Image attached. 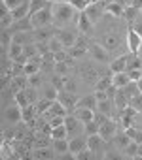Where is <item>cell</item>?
<instances>
[{"label":"cell","mask_w":142,"mask_h":160,"mask_svg":"<svg viewBox=\"0 0 142 160\" xmlns=\"http://www.w3.org/2000/svg\"><path fill=\"white\" fill-rule=\"evenodd\" d=\"M85 147H87V136H85V134L74 136V138L68 139V151L74 154V158H76V154H78L80 151H84Z\"/></svg>","instance_id":"obj_16"},{"label":"cell","mask_w":142,"mask_h":160,"mask_svg":"<svg viewBox=\"0 0 142 160\" xmlns=\"http://www.w3.org/2000/svg\"><path fill=\"white\" fill-rule=\"evenodd\" d=\"M23 55H25L27 58L40 57V55H38V49H36V45H34V43H29V45H25V47H23Z\"/></svg>","instance_id":"obj_46"},{"label":"cell","mask_w":142,"mask_h":160,"mask_svg":"<svg viewBox=\"0 0 142 160\" xmlns=\"http://www.w3.org/2000/svg\"><path fill=\"white\" fill-rule=\"evenodd\" d=\"M89 57L93 58V62H102V64H108V62H112L110 58H112V55L97 42V40H91V43H89Z\"/></svg>","instance_id":"obj_5"},{"label":"cell","mask_w":142,"mask_h":160,"mask_svg":"<svg viewBox=\"0 0 142 160\" xmlns=\"http://www.w3.org/2000/svg\"><path fill=\"white\" fill-rule=\"evenodd\" d=\"M95 96H97L99 102H102V100L108 98V92H106V91H95Z\"/></svg>","instance_id":"obj_54"},{"label":"cell","mask_w":142,"mask_h":160,"mask_svg":"<svg viewBox=\"0 0 142 160\" xmlns=\"http://www.w3.org/2000/svg\"><path fill=\"white\" fill-rule=\"evenodd\" d=\"M97 106H99V100H97L95 92L93 94H87L84 98H78V104H76V108H89L93 111H97Z\"/></svg>","instance_id":"obj_22"},{"label":"cell","mask_w":142,"mask_h":160,"mask_svg":"<svg viewBox=\"0 0 142 160\" xmlns=\"http://www.w3.org/2000/svg\"><path fill=\"white\" fill-rule=\"evenodd\" d=\"M99 128H101V124H99L95 119H91V121L84 122V134H85V136H93V134H99Z\"/></svg>","instance_id":"obj_30"},{"label":"cell","mask_w":142,"mask_h":160,"mask_svg":"<svg viewBox=\"0 0 142 160\" xmlns=\"http://www.w3.org/2000/svg\"><path fill=\"white\" fill-rule=\"evenodd\" d=\"M51 138H53V139H64V138H68V130H66V126H64V124L55 126V128L51 130Z\"/></svg>","instance_id":"obj_39"},{"label":"cell","mask_w":142,"mask_h":160,"mask_svg":"<svg viewBox=\"0 0 142 160\" xmlns=\"http://www.w3.org/2000/svg\"><path fill=\"white\" fill-rule=\"evenodd\" d=\"M133 6H134V8H138V10H142V0H134Z\"/></svg>","instance_id":"obj_55"},{"label":"cell","mask_w":142,"mask_h":160,"mask_svg":"<svg viewBox=\"0 0 142 160\" xmlns=\"http://www.w3.org/2000/svg\"><path fill=\"white\" fill-rule=\"evenodd\" d=\"M14 42H15V43H19V45H29V43H34L32 30H30V32H15V34H14Z\"/></svg>","instance_id":"obj_27"},{"label":"cell","mask_w":142,"mask_h":160,"mask_svg":"<svg viewBox=\"0 0 142 160\" xmlns=\"http://www.w3.org/2000/svg\"><path fill=\"white\" fill-rule=\"evenodd\" d=\"M97 42L110 53H117L123 45V42H127V32H108V34H97Z\"/></svg>","instance_id":"obj_3"},{"label":"cell","mask_w":142,"mask_h":160,"mask_svg":"<svg viewBox=\"0 0 142 160\" xmlns=\"http://www.w3.org/2000/svg\"><path fill=\"white\" fill-rule=\"evenodd\" d=\"M34 28H42V27H51L53 25V2H49L44 10H40L38 13L30 15Z\"/></svg>","instance_id":"obj_4"},{"label":"cell","mask_w":142,"mask_h":160,"mask_svg":"<svg viewBox=\"0 0 142 160\" xmlns=\"http://www.w3.org/2000/svg\"><path fill=\"white\" fill-rule=\"evenodd\" d=\"M70 70H72V68H70V66L63 60V62H55L53 73H59V75H68V73H70Z\"/></svg>","instance_id":"obj_43"},{"label":"cell","mask_w":142,"mask_h":160,"mask_svg":"<svg viewBox=\"0 0 142 160\" xmlns=\"http://www.w3.org/2000/svg\"><path fill=\"white\" fill-rule=\"evenodd\" d=\"M47 4H49L47 0H30V15H34V13H38L40 10H44Z\"/></svg>","instance_id":"obj_42"},{"label":"cell","mask_w":142,"mask_h":160,"mask_svg":"<svg viewBox=\"0 0 142 160\" xmlns=\"http://www.w3.org/2000/svg\"><path fill=\"white\" fill-rule=\"evenodd\" d=\"M85 15L91 19V23L97 27L102 19H104V15H106V8H104V4L102 2H95V4H89L87 8H85Z\"/></svg>","instance_id":"obj_9"},{"label":"cell","mask_w":142,"mask_h":160,"mask_svg":"<svg viewBox=\"0 0 142 160\" xmlns=\"http://www.w3.org/2000/svg\"><path fill=\"white\" fill-rule=\"evenodd\" d=\"M64 126H66V130H68V139L74 138V136H82V134H84V122H82L78 117H74L72 113H68V115L64 117Z\"/></svg>","instance_id":"obj_8"},{"label":"cell","mask_w":142,"mask_h":160,"mask_svg":"<svg viewBox=\"0 0 142 160\" xmlns=\"http://www.w3.org/2000/svg\"><path fill=\"white\" fill-rule=\"evenodd\" d=\"M2 117H4V121H6L8 124L15 126L17 122H21V121H23V108H21V106H17L15 102H14V104H8V106L4 108Z\"/></svg>","instance_id":"obj_6"},{"label":"cell","mask_w":142,"mask_h":160,"mask_svg":"<svg viewBox=\"0 0 142 160\" xmlns=\"http://www.w3.org/2000/svg\"><path fill=\"white\" fill-rule=\"evenodd\" d=\"M127 47H129V53L140 55V49H142V36H138L131 27H127Z\"/></svg>","instance_id":"obj_12"},{"label":"cell","mask_w":142,"mask_h":160,"mask_svg":"<svg viewBox=\"0 0 142 160\" xmlns=\"http://www.w3.org/2000/svg\"><path fill=\"white\" fill-rule=\"evenodd\" d=\"M70 4L78 12H85V8L89 6V0H70Z\"/></svg>","instance_id":"obj_49"},{"label":"cell","mask_w":142,"mask_h":160,"mask_svg":"<svg viewBox=\"0 0 142 160\" xmlns=\"http://www.w3.org/2000/svg\"><path fill=\"white\" fill-rule=\"evenodd\" d=\"M49 83L57 89V91H63L64 89V75H59V73H51V79Z\"/></svg>","instance_id":"obj_40"},{"label":"cell","mask_w":142,"mask_h":160,"mask_svg":"<svg viewBox=\"0 0 142 160\" xmlns=\"http://www.w3.org/2000/svg\"><path fill=\"white\" fill-rule=\"evenodd\" d=\"M129 55H131V53L119 55V57H116V58L110 62V70H112V73H117V72H125V70H127V60H129Z\"/></svg>","instance_id":"obj_20"},{"label":"cell","mask_w":142,"mask_h":160,"mask_svg":"<svg viewBox=\"0 0 142 160\" xmlns=\"http://www.w3.org/2000/svg\"><path fill=\"white\" fill-rule=\"evenodd\" d=\"M112 75H114V73H110V75H102L99 81L95 83V91H108V87L112 85Z\"/></svg>","instance_id":"obj_31"},{"label":"cell","mask_w":142,"mask_h":160,"mask_svg":"<svg viewBox=\"0 0 142 160\" xmlns=\"http://www.w3.org/2000/svg\"><path fill=\"white\" fill-rule=\"evenodd\" d=\"M129 106H133V108H134V109H136L138 113L142 111V92H140V91H138L136 94H133V96L129 98Z\"/></svg>","instance_id":"obj_41"},{"label":"cell","mask_w":142,"mask_h":160,"mask_svg":"<svg viewBox=\"0 0 142 160\" xmlns=\"http://www.w3.org/2000/svg\"><path fill=\"white\" fill-rule=\"evenodd\" d=\"M78 17H80V12L72 8L70 2H57L53 4V25L59 27V28H64V27H70V25H78Z\"/></svg>","instance_id":"obj_1"},{"label":"cell","mask_w":142,"mask_h":160,"mask_svg":"<svg viewBox=\"0 0 142 160\" xmlns=\"http://www.w3.org/2000/svg\"><path fill=\"white\" fill-rule=\"evenodd\" d=\"M133 2H134V0H123V4H125V6H133Z\"/></svg>","instance_id":"obj_58"},{"label":"cell","mask_w":142,"mask_h":160,"mask_svg":"<svg viewBox=\"0 0 142 160\" xmlns=\"http://www.w3.org/2000/svg\"><path fill=\"white\" fill-rule=\"evenodd\" d=\"M97 111H101V113H104V115H108V117L114 119V111H116V104H114V100H112V98H106V100L99 102Z\"/></svg>","instance_id":"obj_24"},{"label":"cell","mask_w":142,"mask_h":160,"mask_svg":"<svg viewBox=\"0 0 142 160\" xmlns=\"http://www.w3.org/2000/svg\"><path fill=\"white\" fill-rule=\"evenodd\" d=\"M131 141H133V139L129 138V134H127V132H125V130H123V128L119 126V130L116 132V136H114V139H112L110 143H112V145H114L116 149H119V151L123 152V149H125V147H127V145H129Z\"/></svg>","instance_id":"obj_18"},{"label":"cell","mask_w":142,"mask_h":160,"mask_svg":"<svg viewBox=\"0 0 142 160\" xmlns=\"http://www.w3.org/2000/svg\"><path fill=\"white\" fill-rule=\"evenodd\" d=\"M55 156L57 152L53 151V147H38V149H32L30 152V158H36V160H51Z\"/></svg>","instance_id":"obj_19"},{"label":"cell","mask_w":142,"mask_h":160,"mask_svg":"<svg viewBox=\"0 0 142 160\" xmlns=\"http://www.w3.org/2000/svg\"><path fill=\"white\" fill-rule=\"evenodd\" d=\"M23 47H25V45H19V43H15V42H14V43L10 45V49L6 51V55H8L12 60H15L17 57H21V55H23Z\"/></svg>","instance_id":"obj_35"},{"label":"cell","mask_w":142,"mask_h":160,"mask_svg":"<svg viewBox=\"0 0 142 160\" xmlns=\"http://www.w3.org/2000/svg\"><path fill=\"white\" fill-rule=\"evenodd\" d=\"M51 147H53V151L57 152V156H63V154L70 152V151H68V138H64V139H53V141H51Z\"/></svg>","instance_id":"obj_26"},{"label":"cell","mask_w":142,"mask_h":160,"mask_svg":"<svg viewBox=\"0 0 142 160\" xmlns=\"http://www.w3.org/2000/svg\"><path fill=\"white\" fill-rule=\"evenodd\" d=\"M78 32L80 34H85V36H93L95 34V25L91 23V19L85 15V12H80V17H78V25H76Z\"/></svg>","instance_id":"obj_14"},{"label":"cell","mask_w":142,"mask_h":160,"mask_svg":"<svg viewBox=\"0 0 142 160\" xmlns=\"http://www.w3.org/2000/svg\"><path fill=\"white\" fill-rule=\"evenodd\" d=\"M125 132L129 134V138H131L133 141L142 143V130H138V128H134V126H129V128H125Z\"/></svg>","instance_id":"obj_44"},{"label":"cell","mask_w":142,"mask_h":160,"mask_svg":"<svg viewBox=\"0 0 142 160\" xmlns=\"http://www.w3.org/2000/svg\"><path fill=\"white\" fill-rule=\"evenodd\" d=\"M72 115L78 117L82 122H87V121H91V119L95 117V111L89 109V108H76V109L72 111Z\"/></svg>","instance_id":"obj_25"},{"label":"cell","mask_w":142,"mask_h":160,"mask_svg":"<svg viewBox=\"0 0 142 160\" xmlns=\"http://www.w3.org/2000/svg\"><path fill=\"white\" fill-rule=\"evenodd\" d=\"M136 160H142V143H138V156Z\"/></svg>","instance_id":"obj_56"},{"label":"cell","mask_w":142,"mask_h":160,"mask_svg":"<svg viewBox=\"0 0 142 160\" xmlns=\"http://www.w3.org/2000/svg\"><path fill=\"white\" fill-rule=\"evenodd\" d=\"M49 124L55 128V126H61V124H64V117L63 115H55V117H51L49 119Z\"/></svg>","instance_id":"obj_51"},{"label":"cell","mask_w":142,"mask_h":160,"mask_svg":"<svg viewBox=\"0 0 142 160\" xmlns=\"http://www.w3.org/2000/svg\"><path fill=\"white\" fill-rule=\"evenodd\" d=\"M76 73L84 79L85 83H89V85H93V87H95V83L99 81V79H101L102 75H110V73H112V70L104 72V70L97 68V66H95V64H91V62H78V64H76Z\"/></svg>","instance_id":"obj_2"},{"label":"cell","mask_w":142,"mask_h":160,"mask_svg":"<svg viewBox=\"0 0 142 160\" xmlns=\"http://www.w3.org/2000/svg\"><path fill=\"white\" fill-rule=\"evenodd\" d=\"M66 51H68L70 57H74L76 60H78V58H84V57L87 55V51H85V49H80V47H68Z\"/></svg>","instance_id":"obj_47"},{"label":"cell","mask_w":142,"mask_h":160,"mask_svg":"<svg viewBox=\"0 0 142 160\" xmlns=\"http://www.w3.org/2000/svg\"><path fill=\"white\" fill-rule=\"evenodd\" d=\"M27 77H29V85H30V87L42 89V87L46 85V81H44V77H42L40 72H38V73H32V75H27Z\"/></svg>","instance_id":"obj_34"},{"label":"cell","mask_w":142,"mask_h":160,"mask_svg":"<svg viewBox=\"0 0 142 160\" xmlns=\"http://www.w3.org/2000/svg\"><path fill=\"white\" fill-rule=\"evenodd\" d=\"M108 143H110V141H106L101 134L87 136V147H89L91 151H95L99 158H104V152L108 151Z\"/></svg>","instance_id":"obj_7"},{"label":"cell","mask_w":142,"mask_h":160,"mask_svg":"<svg viewBox=\"0 0 142 160\" xmlns=\"http://www.w3.org/2000/svg\"><path fill=\"white\" fill-rule=\"evenodd\" d=\"M63 49H64V45H63V42H61L57 36L49 40V51H51V53H59V51H63Z\"/></svg>","instance_id":"obj_45"},{"label":"cell","mask_w":142,"mask_h":160,"mask_svg":"<svg viewBox=\"0 0 142 160\" xmlns=\"http://www.w3.org/2000/svg\"><path fill=\"white\" fill-rule=\"evenodd\" d=\"M66 57H68V51H59V53H55V62H63V60H66Z\"/></svg>","instance_id":"obj_53"},{"label":"cell","mask_w":142,"mask_h":160,"mask_svg":"<svg viewBox=\"0 0 142 160\" xmlns=\"http://www.w3.org/2000/svg\"><path fill=\"white\" fill-rule=\"evenodd\" d=\"M140 17H142V10H140Z\"/></svg>","instance_id":"obj_59"},{"label":"cell","mask_w":142,"mask_h":160,"mask_svg":"<svg viewBox=\"0 0 142 160\" xmlns=\"http://www.w3.org/2000/svg\"><path fill=\"white\" fill-rule=\"evenodd\" d=\"M127 75H129V79H131V81H138V79L142 77V70L140 68H134V70H127Z\"/></svg>","instance_id":"obj_50"},{"label":"cell","mask_w":142,"mask_h":160,"mask_svg":"<svg viewBox=\"0 0 142 160\" xmlns=\"http://www.w3.org/2000/svg\"><path fill=\"white\" fill-rule=\"evenodd\" d=\"M136 87H138V91L142 92V77H140V79H138V81H136Z\"/></svg>","instance_id":"obj_57"},{"label":"cell","mask_w":142,"mask_h":160,"mask_svg":"<svg viewBox=\"0 0 142 160\" xmlns=\"http://www.w3.org/2000/svg\"><path fill=\"white\" fill-rule=\"evenodd\" d=\"M140 17V10L134 8V6H125V12H123V21L127 23V27H131L136 19Z\"/></svg>","instance_id":"obj_23"},{"label":"cell","mask_w":142,"mask_h":160,"mask_svg":"<svg viewBox=\"0 0 142 160\" xmlns=\"http://www.w3.org/2000/svg\"><path fill=\"white\" fill-rule=\"evenodd\" d=\"M131 28H133V30H134V32H136L138 36H142V19L138 17V19H136V21H134V23L131 25Z\"/></svg>","instance_id":"obj_52"},{"label":"cell","mask_w":142,"mask_h":160,"mask_svg":"<svg viewBox=\"0 0 142 160\" xmlns=\"http://www.w3.org/2000/svg\"><path fill=\"white\" fill-rule=\"evenodd\" d=\"M6 30H10L12 34H15V32H30V30H34V25H32L30 15H29V17H23L19 21H14V25L10 28H6Z\"/></svg>","instance_id":"obj_17"},{"label":"cell","mask_w":142,"mask_h":160,"mask_svg":"<svg viewBox=\"0 0 142 160\" xmlns=\"http://www.w3.org/2000/svg\"><path fill=\"white\" fill-rule=\"evenodd\" d=\"M104 8H106V13L108 15H114V17H119L123 19V12H125V6L121 2H102Z\"/></svg>","instance_id":"obj_21"},{"label":"cell","mask_w":142,"mask_h":160,"mask_svg":"<svg viewBox=\"0 0 142 160\" xmlns=\"http://www.w3.org/2000/svg\"><path fill=\"white\" fill-rule=\"evenodd\" d=\"M25 94H27L30 106H36V102L40 100V94H38V89H36V87H30V85H29V87L25 89Z\"/></svg>","instance_id":"obj_36"},{"label":"cell","mask_w":142,"mask_h":160,"mask_svg":"<svg viewBox=\"0 0 142 160\" xmlns=\"http://www.w3.org/2000/svg\"><path fill=\"white\" fill-rule=\"evenodd\" d=\"M117 130H119V122H117L116 119H108L104 124H101V128H99V134H101V136H102L106 141H112Z\"/></svg>","instance_id":"obj_13"},{"label":"cell","mask_w":142,"mask_h":160,"mask_svg":"<svg viewBox=\"0 0 142 160\" xmlns=\"http://www.w3.org/2000/svg\"><path fill=\"white\" fill-rule=\"evenodd\" d=\"M57 100L68 109V113H72L76 109V104H78V96L74 92H68V91H59V98Z\"/></svg>","instance_id":"obj_15"},{"label":"cell","mask_w":142,"mask_h":160,"mask_svg":"<svg viewBox=\"0 0 142 160\" xmlns=\"http://www.w3.org/2000/svg\"><path fill=\"white\" fill-rule=\"evenodd\" d=\"M123 156H125V158H134V160H136V156H138V143H136V141H131V143L123 149Z\"/></svg>","instance_id":"obj_33"},{"label":"cell","mask_w":142,"mask_h":160,"mask_svg":"<svg viewBox=\"0 0 142 160\" xmlns=\"http://www.w3.org/2000/svg\"><path fill=\"white\" fill-rule=\"evenodd\" d=\"M140 55H142V49H140Z\"/></svg>","instance_id":"obj_60"},{"label":"cell","mask_w":142,"mask_h":160,"mask_svg":"<svg viewBox=\"0 0 142 160\" xmlns=\"http://www.w3.org/2000/svg\"><path fill=\"white\" fill-rule=\"evenodd\" d=\"M99 156H97V152L95 151H91L89 147H85L84 151H80L78 154H76V160H97Z\"/></svg>","instance_id":"obj_37"},{"label":"cell","mask_w":142,"mask_h":160,"mask_svg":"<svg viewBox=\"0 0 142 160\" xmlns=\"http://www.w3.org/2000/svg\"><path fill=\"white\" fill-rule=\"evenodd\" d=\"M42 89H44V92H42V98H47V100H53V102L59 98V91H57V89H55L51 83H46Z\"/></svg>","instance_id":"obj_29"},{"label":"cell","mask_w":142,"mask_h":160,"mask_svg":"<svg viewBox=\"0 0 142 160\" xmlns=\"http://www.w3.org/2000/svg\"><path fill=\"white\" fill-rule=\"evenodd\" d=\"M59 32V27L51 25V27H42V28H34L32 30V36H34V42H49L51 38H55Z\"/></svg>","instance_id":"obj_11"},{"label":"cell","mask_w":142,"mask_h":160,"mask_svg":"<svg viewBox=\"0 0 142 160\" xmlns=\"http://www.w3.org/2000/svg\"><path fill=\"white\" fill-rule=\"evenodd\" d=\"M78 28H70V27H64V28H59V32H57V38L63 42V45H64V49H68V47H74V43H76V40H78Z\"/></svg>","instance_id":"obj_10"},{"label":"cell","mask_w":142,"mask_h":160,"mask_svg":"<svg viewBox=\"0 0 142 160\" xmlns=\"http://www.w3.org/2000/svg\"><path fill=\"white\" fill-rule=\"evenodd\" d=\"M112 83H114L117 89H123L125 85H129V83H131V79H129L127 72H117V73H114V75H112Z\"/></svg>","instance_id":"obj_28"},{"label":"cell","mask_w":142,"mask_h":160,"mask_svg":"<svg viewBox=\"0 0 142 160\" xmlns=\"http://www.w3.org/2000/svg\"><path fill=\"white\" fill-rule=\"evenodd\" d=\"M51 106H53V100L40 98V100L36 102V111H38V115H44L46 111H49V109H51Z\"/></svg>","instance_id":"obj_32"},{"label":"cell","mask_w":142,"mask_h":160,"mask_svg":"<svg viewBox=\"0 0 142 160\" xmlns=\"http://www.w3.org/2000/svg\"><path fill=\"white\" fill-rule=\"evenodd\" d=\"M63 91H68V92H78V83H76V79L74 77H70V75H64V89Z\"/></svg>","instance_id":"obj_38"},{"label":"cell","mask_w":142,"mask_h":160,"mask_svg":"<svg viewBox=\"0 0 142 160\" xmlns=\"http://www.w3.org/2000/svg\"><path fill=\"white\" fill-rule=\"evenodd\" d=\"M25 2H29V0H2V4L12 12V10H15V8H19L21 4H25Z\"/></svg>","instance_id":"obj_48"}]
</instances>
